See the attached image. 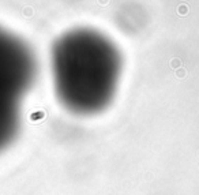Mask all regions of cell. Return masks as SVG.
Masks as SVG:
<instances>
[{"instance_id":"cell-1","label":"cell","mask_w":199,"mask_h":195,"mask_svg":"<svg viewBox=\"0 0 199 195\" xmlns=\"http://www.w3.org/2000/svg\"><path fill=\"white\" fill-rule=\"evenodd\" d=\"M120 59L109 41L90 32H74L53 49V75L57 94L68 108L93 112L115 92Z\"/></svg>"},{"instance_id":"cell-2","label":"cell","mask_w":199,"mask_h":195,"mask_svg":"<svg viewBox=\"0 0 199 195\" xmlns=\"http://www.w3.org/2000/svg\"><path fill=\"white\" fill-rule=\"evenodd\" d=\"M36 75L29 45L0 26V151L15 138L21 106Z\"/></svg>"}]
</instances>
